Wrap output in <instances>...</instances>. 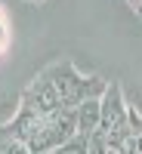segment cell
<instances>
[{"label":"cell","mask_w":142,"mask_h":154,"mask_svg":"<svg viewBox=\"0 0 142 154\" xmlns=\"http://www.w3.org/2000/svg\"><path fill=\"white\" fill-rule=\"evenodd\" d=\"M108 89L105 77L80 74L71 62H53L22 89L19 105L34 111H56V108H77L87 99H102Z\"/></svg>","instance_id":"obj_1"},{"label":"cell","mask_w":142,"mask_h":154,"mask_svg":"<svg viewBox=\"0 0 142 154\" xmlns=\"http://www.w3.org/2000/svg\"><path fill=\"white\" fill-rule=\"evenodd\" d=\"M9 40H12V34H9V22H6V12L3 6H0V56L9 49Z\"/></svg>","instance_id":"obj_5"},{"label":"cell","mask_w":142,"mask_h":154,"mask_svg":"<svg viewBox=\"0 0 142 154\" xmlns=\"http://www.w3.org/2000/svg\"><path fill=\"white\" fill-rule=\"evenodd\" d=\"M0 154H34L19 136H12L3 123H0Z\"/></svg>","instance_id":"obj_4"},{"label":"cell","mask_w":142,"mask_h":154,"mask_svg":"<svg viewBox=\"0 0 142 154\" xmlns=\"http://www.w3.org/2000/svg\"><path fill=\"white\" fill-rule=\"evenodd\" d=\"M102 126V99H87L77 105V139H90Z\"/></svg>","instance_id":"obj_3"},{"label":"cell","mask_w":142,"mask_h":154,"mask_svg":"<svg viewBox=\"0 0 142 154\" xmlns=\"http://www.w3.org/2000/svg\"><path fill=\"white\" fill-rule=\"evenodd\" d=\"M49 154H87V142H84V139H74V142H68L65 148L49 151Z\"/></svg>","instance_id":"obj_6"},{"label":"cell","mask_w":142,"mask_h":154,"mask_svg":"<svg viewBox=\"0 0 142 154\" xmlns=\"http://www.w3.org/2000/svg\"><path fill=\"white\" fill-rule=\"evenodd\" d=\"M130 123V105L124 99V89L121 83H108L105 96H102V133H121L124 126Z\"/></svg>","instance_id":"obj_2"}]
</instances>
